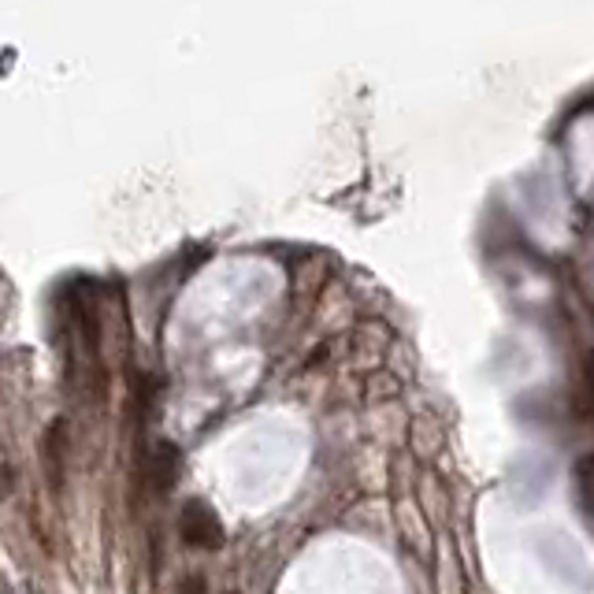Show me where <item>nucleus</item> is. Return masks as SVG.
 I'll use <instances>...</instances> for the list:
<instances>
[{"label": "nucleus", "mask_w": 594, "mask_h": 594, "mask_svg": "<svg viewBox=\"0 0 594 594\" xmlns=\"http://www.w3.org/2000/svg\"><path fill=\"white\" fill-rule=\"evenodd\" d=\"M179 535L193 550H220L223 547V520L204 498H190L179 513Z\"/></svg>", "instance_id": "1"}, {"label": "nucleus", "mask_w": 594, "mask_h": 594, "mask_svg": "<svg viewBox=\"0 0 594 594\" xmlns=\"http://www.w3.org/2000/svg\"><path fill=\"white\" fill-rule=\"evenodd\" d=\"M141 476H149L152 490L168 495V490L176 487V479H179V449L160 438V443L152 446V454H149V465H141Z\"/></svg>", "instance_id": "2"}, {"label": "nucleus", "mask_w": 594, "mask_h": 594, "mask_svg": "<svg viewBox=\"0 0 594 594\" xmlns=\"http://www.w3.org/2000/svg\"><path fill=\"white\" fill-rule=\"evenodd\" d=\"M64 435H67L64 420H56V424L49 427V435H45V479H49V490H53L56 498L64 495V473H67V443H64Z\"/></svg>", "instance_id": "3"}, {"label": "nucleus", "mask_w": 594, "mask_h": 594, "mask_svg": "<svg viewBox=\"0 0 594 594\" xmlns=\"http://www.w3.org/2000/svg\"><path fill=\"white\" fill-rule=\"evenodd\" d=\"M182 594H204V580L193 576L190 583H182Z\"/></svg>", "instance_id": "4"}]
</instances>
